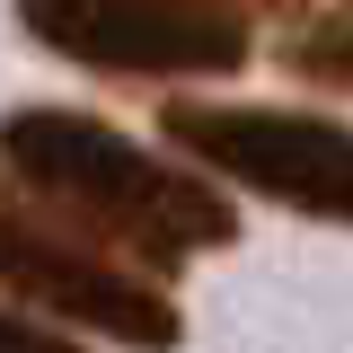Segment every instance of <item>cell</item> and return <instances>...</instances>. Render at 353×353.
<instances>
[{"instance_id": "cell-1", "label": "cell", "mask_w": 353, "mask_h": 353, "mask_svg": "<svg viewBox=\"0 0 353 353\" xmlns=\"http://www.w3.org/2000/svg\"><path fill=\"white\" fill-rule=\"evenodd\" d=\"M0 159L62 221H80L88 239H106L141 265H176V256H203V248L239 239V212H230L221 185L124 141L115 124H97L80 106H18L0 124Z\"/></svg>"}, {"instance_id": "cell-2", "label": "cell", "mask_w": 353, "mask_h": 353, "mask_svg": "<svg viewBox=\"0 0 353 353\" xmlns=\"http://www.w3.org/2000/svg\"><path fill=\"white\" fill-rule=\"evenodd\" d=\"M159 132L194 168L230 176L248 194H274L301 221L353 230V124L301 115V106H239V97H168Z\"/></svg>"}, {"instance_id": "cell-3", "label": "cell", "mask_w": 353, "mask_h": 353, "mask_svg": "<svg viewBox=\"0 0 353 353\" xmlns=\"http://www.w3.org/2000/svg\"><path fill=\"white\" fill-rule=\"evenodd\" d=\"M18 18L62 62L124 80H212L256 53V18L239 0H18Z\"/></svg>"}, {"instance_id": "cell-4", "label": "cell", "mask_w": 353, "mask_h": 353, "mask_svg": "<svg viewBox=\"0 0 353 353\" xmlns=\"http://www.w3.org/2000/svg\"><path fill=\"white\" fill-rule=\"evenodd\" d=\"M0 283H9L18 301L53 309V318H71L88 336H115V345H132V353H168L176 336H185V318H176V301L159 283L124 274L115 256H97L88 239H71L62 221L18 212L9 194H0Z\"/></svg>"}, {"instance_id": "cell-5", "label": "cell", "mask_w": 353, "mask_h": 353, "mask_svg": "<svg viewBox=\"0 0 353 353\" xmlns=\"http://www.w3.org/2000/svg\"><path fill=\"white\" fill-rule=\"evenodd\" d=\"M283 62H292V80H309V88H353V0L309 9L301 27L283 36Z\"/></svg>"}, {"instance_id": "cell-6", "label": "cell", "mask_w": 353, "mask_h": 353, "mask_svg": "<svg viewBox=\"0 0 353 353\" xmlns=\"http://www.w3.org/2000/svg\"><path fill=\"white\" fill-rule=\"evenodd\" d=\"M0 353H80L71 336H53L44 318H18V309H0Z\"/></svg>"}]
</instances>
